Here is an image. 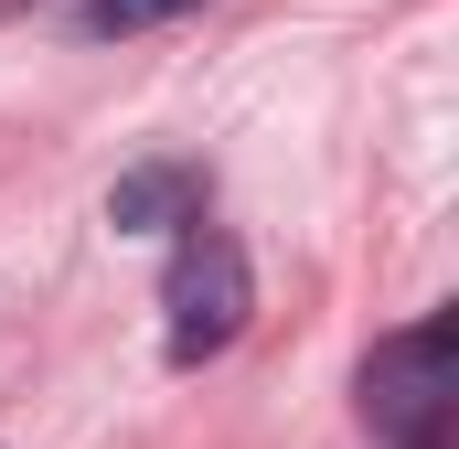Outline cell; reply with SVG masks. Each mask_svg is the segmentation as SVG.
<instances>
[{
  "mask_svg": "<svg viewBox=\"0 0 459 449\" xmlns=\"http://www.w3.org/2000/svg\"><path fill=\"white\" fill-rule=\"evenodd\" d=\"M246 311H256V278H246V246H235L225 224H171V268H160V353L193 374V364H214L235 332H246Z\"/></svg>",
  "mask_w": 459,
  "mask_h": 449,
  "instance_id": "cell-2",
  "label": "cell"
},
{
  "mask_svg": "<svg viewBox=\"0 0 459 449\" xmlns=\"http://www.w3.org/2000/svg\"><path fill=\"white\" fill-rule=\"evenodd\" d=\"M204 215V161H128L108 182V224L117 235H171V224H193Z\"/></svg>",
  "mask_w": 459,
  "mask_h": 449,
  "instance_id": "cell-3",
  "label": "cell"
},
{
  "mask_svg": "<svg viewBox=\"0 0 459 449\" xmlns=\"http://www.w3.org/2000/svg\"><path fill=\"white\" fill-rule=\"evenodd\" d=\"M363 428H374V449L459 439V311H428L363 353Z\"/></svg>",
  "mask_w": 459,
  "mask_h": 449,
  "instance_id": "cell-1",
  "label": "cell"
},
{
  "mask_svg": "<svg viewBox=\"0 0 459 449\" xmlns=\"http://www.w3.org/2000/svg\"><path fill=\"white\" fill-rule=\"evenodd\" d=\"M182 11H204V0H75V22L117 43V32H160V22H182Z\"/></svg>",
  "mask_w": 459,
  "mask_h": 449,
  "instance_id": "cell-4",
  "label": "cell"
}]
</instances>
